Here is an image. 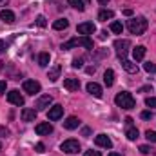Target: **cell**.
I'll return each instance as SVG.
<instances>
[{
  "instance_id": "32",
  "label": "cell",
  "mask_w": 156,
  "mask_h": 156,
  "mask_svg": "<svg viewBox=\"0 0 156 156\" xmlns=\"http://www.w3.org/2000/svg\"><path fill=\"white\" fill-rule=\"evenodd\" d=\"M73 67H75V69L83 67V60H82V58H75V60H73Z\"/></svg>"
},
{
  "instance_id": "36",
  "label": "cell",
  "mask_w": 156,
  "mask_h": 156,
  "mask_svg": "<svg viewBox=\"0 0 156 156\" xmlns=\"http://www.w3.org/2000/svg\"><path fill=\"white\" fill-rule=\"evenodd\" d=\"M5 87H7L5 80H0V94H4V93H5Z\"/></svg>"
},
{
  "instance_id": "20",
  "label": "cell",
  "mask_w": 156,
  "mask_h": 156,
  "mask_svg": "<svg viewBox=\"0 0 156 156\" xmlns=\"http://www.w3.org/2000/svg\"><path fill=\"white\" fill-rule=\"evenodd\" d=\"M78 125H80V120H78L76 116H69L66 122H64V127H66V129H69V131L76 129Z\"/></svg>"
},
{
  "instance_id": "15",
  "label": "cell",
  "mask_w": 156,
  "mask_h": 156,
  "mask_svg": "<svg viewBox=\"0 0 156 156\" xmlns=\"http://www.w3.org/2000/svg\"><path fill=\"white\" fill-rule=\"evenodd\" d=\"M64 87L67 91H78L80 89V80L78 78H66L64 80Z\"/></svg>"
},
{
  "instance_id": "4",
  "label": "cell",
  "mask_w": 156,
  "mask_h": 156,
  "mask_svg": "<svg viewBox=\"0 0 156 156\" xmlns=\"http://www.w3.org/2000/svg\"><path fill=\"white\" fill-rule=\"evenodd\" d=\"M129 47H131V42L127 38H120L115 42V49H116V55L120 60H123L125 56H127V53H129Z\"/></svg>"
},
{
  "instance_id": "42",
  "label": "cell",
  "mask_w": 156,
  "mask_h": 156,
  "mask_svg": "<svg viewBox=\"0 0 156 156\" xmlns=\"http://www.w3.org/2000/svg\"><path fill=\"white\" fill-rule=\"evenodd\" d=\"M98 4H100V5H107V4H109V0H98Z\"/></svg>"
},
{
  "instance_id": "10",
  "label": "cell",
  "mask_w": 156,
  "mask_h": 156,
  "mask_svg": "<svg viewBox=\"0 0 156 156\" xmlns=\"http://www.w3.org/2000/svg\"><path fill=\"white\" fill-rule=\"evenodd\" d=\"M94 144H96L98 147H104V149H111V147H113V142H111V138H109L107 134H98V136L94 138Z\"/></svg>"
},
{
  "instance_id": "43",
  "label": "cell",
  "mask_w": 156,
  "mask_h": 156,
  "mask_svg": "<svg viewBox=\"0 0 156 156\" xmlns=\"http://www.w3.org/2000/svg\"><path fill=\"white\" fill-rule=\"evenodd\" d=\"M5 49V42L4 40H0V51H4Z\"/></svg>"
},
{
  "instance_id": "46",
  "label": "cell",
  "mask_w": 156,
  "mask_h": 156,
  "mask_svg": "<svg viewBox=\"0 0 156 156\" xmlns=\"http://www.w3.org/2000/svg\"><path fill=\"white\" fill-rule=\"evenodd\" d=\"M0 151H2V144H0Z\"/></svg>"
},
{
  "instance_id": "35",
  "label": "cell",
  "mask_w": 156,
  "mask_h": 156,
  "mask_svg": "<svg viewBox=\"0 0 156 156\" xmlns=\"http://www.w3.org/2000/svg\"><path fill=\"white\" fill-rule=\"evenodd\" d=\"M83 156H102V154H100V151H85Z\"/></svg>"
},
{
  "instance_id": "22",
  "label": "cell",
  "mask_w": 156,
  "mask_h": 156,
  "mask_svg": "<svg viewBox=\"0 0 156 156\" xmlns=\"http://www.w3.org/2000/svg\"><path fill=\"white\" fill-rule=\"evenodd\" d=\"M104 83H105L107 87H111V85L115 83V71H113V69H107V71L104 73Z\"/></svg>"
},
{
  "instance_id": "17",
  "label": "cell",
  "mask_w": 156,
  "mask_h": 156,
  "mask_svg": "<svg viewBox=\"0 0 156 156\" xmlns=\"http://www.w3.org/2000/svg\"><path fill=\"white\" fill-rule=\"evenodd\" d=\"M60 71H62V66H60V64H55V66L49 69V73H47V78H49L51 82H56V80L60 78Z\"/></svg>"
},
{
  "instance_id": "2",
  "label": "cell",
  "mask_w": 156,
  "mask_h": 156,
  "mask_svg": "<svg viewBox=\"0 0 156 156\" xmlns=\"http://www.w3.org/2000/svg\"><path fill=\"white\" fill-rule=\"evenodd\" d=\"M115 104H116L118 107H122V109H133L134 105H136V100H134V96L131 94V93H127V91H122V93H118L116 96H115Z\"/></svg>"
},
{
  "instance_id": "38",
  "label": "cell",
  "mask_w": 156,
  "mask_h": 156,
  "mask_svg": "<svg viewBox=\"0 0 156 156\" xmlns=\"http://www.w3.org/2000/svg\"><path fill=\"white\" fill-rule=\"evenodd\" d=\"M44 149H45L44 144H37V145H35V151H37V153H44Z\"/></svg>"
},
{
  "instance_id": "6",
  "label": "cell",
  "mask_w": 156,
  "mask_h": 156,
  "mask_svg": "<svg viewBox=\"0 0 156 156\" xmlns=\"http://www.w3.org/2000/svg\"><path fill=\"white\" fill-rule=\"evenodd\" d=\"M22 87H24V91L27 94H37V93H40V89H42V85H40L37 80H26Z\"/></svg>"
},
{
  "instance_id": "18",
  "label": "cell",
  "mask_w": 156,
  "mask_h": 156,
  "mask_svg": "<svg viewBox=\"0 0 156 156\" xmlns=\"http://www.w3.org/2000/svg\"><path fill=\"white\" fill-rule=\"evenodd\" d=\"M0 18L5 22V24H13L15 22V13L11 9H2L0 11Z\"/></svg>"
},
{
  "instance_id": "27",
  "label": "cell",
  "mask_w": 156,
  "mask_h": 156,
  "mask_svg": "<svg viewBox=\"0 0 156 156\" xmlns=\"http://www.w3.org/2000/svg\"><path fill=\"white\" fill-rule=\"evenodd\" d=\"M111 31H113L115 35H122V33H123V26L115 20V22H111Z\"/></svg>"
},
{
  "instance_id": "44",
  "label": "cell",
  "mask_w": 156,
  "mask_h": 156,
  "mask_svg": "<svg viewBox=\"0 0 156 156\" xmlns=\"http://www.w3.org/2000/svg\"><path fill=\"white\" fill-rule=\"evenodd\" d=\"M109 156H123V154H118V153H109Z\"/></svg>"
},
{
  "instance_id": "14",
  "label": "cell",
  "mask_w": 156,
  "mask_h": 156,
  "mask_svg": "<svg viewBox=\"0 0 156 156\" xmlns=\"http://www.w3.org/2000/svg\"><path fill=\"white\" fill-rule=\"evenodd\" d=\"M37 113H38L37 109H31V107H24L20 116H22V120H24V122H35V120H37Z\"/></svg>"
},
{
  "instance_id": "23",
  "label": "cell",
  "mask_w": 156,
  "mask_h": 156,
  "mask_svg": "<svg viewBox=\"0 0 156 156\" xmlns=\"http://www.w3.org/2000/svg\"><path fill=\"white\" fill-rule=\"evenodd\" d=\"M115 16V13L111 11V9H102L100 13H98V20H102V22H107V20H111Z\"/></svg>"
},
{
  "instance_id": "37",
  "label": "cell",
  "mask_w": 156,
  "mask_h": 156,
  "mask_svg": "<svg viewBox=\"0 0 156 156\" xmlns=\"http://www.w3.org/2000/svg\"><path fill=\"white\" fill-rule=\"evenodd\" d=\"M151 91H153L151 85H144V87H140V93H151Z\"/></svg>"
},
{
  "instance_id": "29",
  "label": "cell",
  "mask_w": 156,
  "mask_h": 156,
  "mask_svg": "<svg viewBox=\"0 0 156 156\" xmlns=\"http://www.w3.org/2000/svg\"><path fill=\"white\" fill-rule=\"evenodd\" d=\"M144 69H145L147 73H156V64H153V62H147V64L144 66Z\"/></svg>"
},
{
  "instance_id": "34",
  "label": "cell",
  "mask_w": 156,
  "mask_h": 156,
  "mask_svg": "<svg viewBox=\"0 0 156 156\" xmlns=\"http://www.w3.org/2000/svg\"><path fill=\"white\" fill-rule=\"evenodd\" d=\"M140 116H142V120H151L153 118V111H144Z\"/></svg>"
},
{
  "instance_id": "24",
  "label": "cell",
  "mask_w": 156,
  "mask_h": 156,
  "mask_svg": "<svg viewBox=\"0 0 156 156\" xmlns=\"http://www.w3.org/2000/svg\"><path fill=\"white\" fill-rule=\"evenodd\" d=\"M125 136H127L131 142H134V140L138 138V129H136L134 125H129V127L125 129Z\"/></svg>"
},
{
  "instance_id": "11",
  "label": "cell",
  "mask_w": 156,
  "mask_h": 156,
  "mask_svg": "<svg viewBox=\"0 0 156 156\" xmlns=\"http://www.w3.org/2000/svg\"><path fill=\"white\" fill-rule=\"evenodd\" d=\"M51 104H53V96H51V94H44V96H40L38 102H37V111H45Z\"/></svg>"
},
{
  "instance_id": "30",
  "label": "cell",
  "mask_w": 156,
  "mask_h": 156,
  "mask_svg": "<svg viewBox=\"0 0 156 156\" xmlns=\"http://www.w3.org/2000/svg\"><path fill=\"white\" fill-rule=\"evenodd\" d=\"M145 105L147 107H156V96H149V98H145Z\"/></svg>"
},
{
  "instance_id": "28",
  "label": "cell",
  "mask_w": 156,
  "mask_h": 156,
  "mask_svg": "<svg viewBox=\"0 0 156 156\" xmlns=\"http://www.w3.org/2000/svg\"><path fill=\"white\" fill-rule=\"evenodd\" d=\"M145 138H147L149 142H153V144H156V131H151V129H149V131L145 133Z\"/></svg>"
},
{
  "instance_id": "25",
  "label": "cell",
  "mask_w": 156,
  "mask_h": 156,
  "mask_svg": "<svg viewBox=\"0 0 156 156\" xmlns=\"http://www.w3.org/2000/svg\"><path fill=\"white\" fill-rule=\"evenodd\" d=\"M49 60H51V55L49 53H40L38 55V66L40 67H47L49 66Z\"/></svg>"
},
{
  "instance_id": "45",
  "label": "cell",
  "mask_w": 156,
  "mask_h": 156,
  "mask_svg": "<svg viewBox=\"0 0 156 156\" xmlns=\"http://www.w3.org/2000/svg\"><path fill=\"white\" fill-rule=\"evenodd\" d=\"M5 2H7V0H0V5H4V4H5Z\"/></svg>"
},
{
  "instance_id": "12",
  "label": "cell",
  "mask_w": 156,
  "mask_h": 156,
  "mask_svg": "<svg viewBox=\"0 0 156 156\" xmlns=\"http://www.w3.org/2000/svg\"><path fill=\"white\" fill-rule=\"evenodd\" d=\"M87 93L94 98H102V85H98L96 82H89L87 83Z\"/></svg>"
},
{
  "instance_id": "19",
  "label": "cell",
  "mask_w": 156,
  "mask_h": 156,
  "mask_svg": "<svg viewBox=\"0 0 156 156\" xmlns=\"http://www.w3.org/2000/svg\"><path fill=\"white\" fill-rule=\"evenodd\" d=\"M145 47L144 45H136L134 49H133V56H134V62H140V60H144L145 58Z\"/></svg>"
},
{
  "instance_id": "7",
  "label": "cell",
  "mask_w": 156,
  "mask_h": 156,
  "mask_svg": "<svg viewBox=\"0 0 156 156\" xmlns=\"http://www.w3.org/2000/svg\"><path fill=\"white\" fill-rule=\"evenodd\" d=\"M96 31V26L93 24V22H82V24H78V33L82 35V37H89V35H93Z\"/></svg>"
},
{
  "instance_id": "33",
  "label": "cell",
  "mask_w": 156,
  "mask_h": 156,
  "mask_svg": "<svg viewBox=\"0 0 156 156\" xmlns=\"http://www.w3.org/2000/svg\"><path fill=\"white\" fill-rule=\"evenodd\" d=\"M151 151H153V149H151L149 145H140V153H142V154H149Z\"/></svg>"
},
{
  "instance_id": "31",
  "label": "cell",
  "mask_w": 156,
  "mask_h": 156,
  "mask_svg": "<svg viewBox=\"0 0 156 156\" xmlns=\"http://www.w3.org/2000/svg\"><path fill=\"white\" fill-rule=\"evenodd\" d=\"M37 26H38V27H45V26H47V22H45V16H44V15H38V16H37Z\"/></svg>"
},
{
  "instance_id": "1",
  "label": "cell",
  "mask_w": 156,
  "mask_h": 156,
  "mask_svg": "<svg viewBox=\"0 0 156 156\" xmlns=\"http://www.w3.org/2000/svg\"><path fill=\"white\" fill-rule=\"evenodd\" d=\"M73 47H85V49H93V40L91 37H76V38H71L67 42L62 44V49L67 51V49H73Z\"/></svg>"
},
{
  "instance_id": "26",
  "label": "cell",
  "mask_w": 156,
  "mask_h": 156,
  "mask_svg": "<svg viewBox=\"0 0 156 156\" xmlns=\"http://www.w3.org/2000/svg\"><path fill=\"white\" fill-rule=\"evenodd\" d=\"M67 4H69L71 7L78 9V11H83V9H85V5H83V0H67Z\"/></svg>"
},
{
  "instance_id": "9",
  "label": "cell",
  "mask_w": 156,
  "mask_h": 156,
  "mask_svg": "<svg viewBox=\"0 0 156 156\" xmlns=\"http://www.w3.org/2000/svg\"><path fill=\"white\" fill-rule=\"evenodd\" d=\"M64 115V107L62 105H53V107H49V111H47V118L51 120V122H56V120H60Z\"/></svg>"
},
{
  "instance_id": "21",
  "label": "cell",
  "mask_w": 156,
  "mask_h": 156,
  "mask_svg": "<svg viewBox=\"0 0 156 156\" xmlns=\"http://www.w3.org/2000/svg\"><path fill=\"white\" fill-rule=\"evenodd\" d=\"M67 26H69V20H66V18H58V20L53 22V29H56V31L67 29Z\"/></svg>"
},
{
  "instance_id": "16",
  "label": "cell",
  "mask_w": 156,
  "mask_h": 156,
  "mask_svg": "<svg viewBox=\"0 0 156 156\" xmlns=\"http://www.w3.org/2000/svg\"><path fill=\"white\" fill-rule=\"evenodd\" d=\"M122 67H123L127 73H131V75H136V73H138V66H136L134 62L127 60V58H123V60H122Z\"/></svg>"
},
{
  "instance_id": "40",
  "label": "cell",
  "mask_w": 156,
  "mask_h": 156,
  "mask_svg": "<svg viewBox=\"0 0 156 156\" xmlns=\"http://www.w3.org/2000/svg\"><path fill=\"white\" fill-rule=\"evenodd\" d=\"M129 125H133V118H125V127H129Z\"/></svg>"
},
{
  "instance_id": "3",
  "label": "cell",
  "mask_w": 156,
  "mask_h": 156,
  "mask_svg": "<svg viewBox=\"0 0 156 156\" xmlns=\"http://www.w3.org/2000/svg\"><path fill=\"white\" fill-rule=\"evenodd\" d=\"M147 20L144 18V16H138V18H131L129 22H127V29L133 33V35H144L145 31H147Z\"/></svg>"
},
{
  "instance_id": "8",
  "label": "cell",
  "mask_w": 156,
  "mask_h": 156,
  "mask_svg": "<svg viewBox=\"0 0 156 156\" xmlns=\"http://www.w3.org/2000/svg\"><path fill=\"white\" fill-rule=\"evenodd\" d=\"M7 102H9V104H13V105L22 107V105H24V96H22L16 89H13V91H9V93H7Z\"/></svg>"
},
{
  "instance_id": "39",
  "label": "cell",
  "mask_w": 156,
  "mask_h": 156,
  "mask_svg": "<svg viewBox=\"0 0 156 156\" xmlns=\"http://www.w3.org/2000/svg\"><path fill=\"white\" fill-rule=\"evenodd\" d=\"M7 134H9V131H7L5 127H2V125H0V136H7Z\"/></svg>"
},
{
  "instance_id": "41",
  "label": "cell",
  "mask_w": 156,
  "mask_h": 156,
  "mask_svg": "<svg viewBox=\"0 0 156 156\" xmlns=\"http://www.w3.org/2000/svg\"><path fill=\"white\" fill-rule=\"evenodd\" d=\"M123 15H125V16H131V15H133V9H123Z\"/></svg>"
},
{
  "instance_id": "13",
  "label": "cell",
  "mask_w": 156,
  "mask_h": 156,
  "mask_svg": "<svg viewBox=\"0 0 156 156\" xmlns=\"http://www.w3.org/2000/svg\"><path fill=\"white\" fill-rule=\"evenodd\" d=\"M35 131H37V134H40V136H44V134H51V133H53V125H51L49 122H42V123H37Z\"/></svg>"
},
{
  "instance_id": "5",
  "label": "cell",
  "mask_w": 156,
  "mask_h": 156,
  "mask_svg": "<svg viewBox=\"0 0 156 156\" xmlns=\"http://www.w3.org/2000/svg\"><path fill=\"white\" fill-rule=\"evenodd\" d=\"M60 149H62L66 154H76L78 151H80V144H78V140H66V142L60 145Z\"/></svg>"
}]
</instances>
